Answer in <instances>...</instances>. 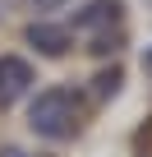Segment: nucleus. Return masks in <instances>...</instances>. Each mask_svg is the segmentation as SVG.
Wrapping results in <instances>:
<instances>
[{
  "instance_id": "obj_6",
  "label": "nucleus",
  "mask_w": 152,
  "mask_h": 157,
  "mask_svg": "<svg viewBox=\"0 0 152 157\" xmlns=\"http://www.w3.org/2000/svg\"><path fill=\"white\" fill-rule=\"evenodd\" d=\"M0 157H37V152H28V148H19V143H5V148H0Z\"/></svg>"
},
{
  "instance_id": "obj_1",
  "label": "nucleus",
  "mask_w": 152,
  "mask_h": 157,
  "mask_svg": "<svg viewBox=\"0 0 152 157\" xmlns=\"http://www.w3.org/2000/svg\"><path fill=\"white\" fill-rule=\"evenodd\" d=\"M83 125V97L74 88H46L32 106H28V129L60 143V139H74Z\"/></svg>"
},
{
  "instance_id": "obj_3",
  "label": "nucleus",
  "mask_w": 152,
  "mask_h": 157,
  "mask_svg": "<svg viewBox=\"0 0 152 157\" xmlns=\"http://www.w3.org/2000/svg\"><path fill=\"white\" fill-rule=\"evenodd\" d=\"M120 19H124V5H120V0H88V5L74 14V23H79V28H92V33H111V28H120Z\"/></svg>"
},
{
  "instance_id": "obj_2",
  "label": "nucleus",
  "mask_w": 152,
  "mask_h": 157,
  "mask_svg": "<svg viewBox=\"0 0 152 157\" xmlns=\"http://www.w3.org/2000/svg\"><path fill=\"white\" fill-rule=\"evenodd\" d=\"M28 88H32V65L19 56H0V111H9Z\"/></svg>"
},
{
  "instance_id": "obj_4",
  "label": "nucleus",
  "mask_w": 152,
  "mask_h": 157,
  "mask_svg": "<svg viewBox=\"0 0 152 157\" xmlns=\"http://www.w3.org/2000/svg\"><path fill=\"white\" fill-rule=\"evenodd\" d=\"M28 46L32 51H42V56H65L69 51V33L60 28V23H28Z\"/></svg>"
},
{
  "instance_id": "obj_5",
  "label": "nucleus",
  "mask_w": 152,
  "mask_h": 157,
  "mask_svg": "<svg viewBox=\"0 0 152 157\" xmlns=\"http://www.w3.org/2000/svg\"><path fill=\"white\" fill-rule=\"evenodd\" d=\"M19 5H28V10H60L65 0H19Z\"/></svg>"
}]
</instances>
